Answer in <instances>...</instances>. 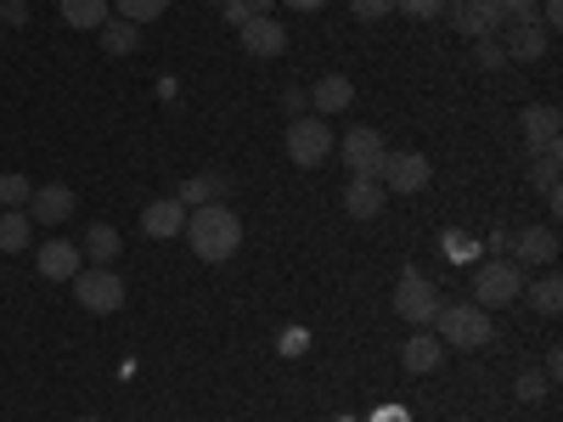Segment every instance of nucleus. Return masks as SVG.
Masks as SVG:
<instances>
[{"label": "nucleus", "mask_w": 563, "mask_h": 422, "mask_svg": "<svg viewBox=\"0 0 563 422\" xmlns=\"http://www.w3.org/2000/svg\"><path fill=\"white\" fill-rule=\"evenodd\" d=\"M186 243L203 265H225L231 254L243 248V220L231 214L225 203H203V209H186Z\"/></svg>", "instance_id": "f257e3e1"}, {"label": "nucleus", "mask_w": 563, "mask_h": 422, "mask_svg": "<svg viewBox=\"0 0 563 422\" xmlns=\"http://www.w3.org/2000/svg\"><path fill=\"white\" fill-rule=\"evenodd\" d=\"M434 321H440V338H445L451 349H485V344L496 338L490 310H479V304H440Z\"/></svg>", "instance_id": "f03ea898"}, {"label": "nucleus", "mask_w": 563, "mask_h": 422, "mask_svg": "<svg viewBox=\"0 0 563 422\" xmlns=\"http://www.w3.org/2000/svg\"><path fill=\"white\" fill-rule=\"evenodd\" d=\"M519 293H525V265H519V259H485V265L474 270V299H479V310L512 304Z\"/></svg>", "instance_id": "7ed1b4c3"}, {"label": "nucleus", "mask_w": 563, "mask_h": 422, "mask_svg": "<svg viewBox=\"0 0 563 422\" xmlns=\"http://www.w3.org/2000/svg\"><path fill=\"white\" fill-rule=\"evenodd\" d=\"M74 293H79V304H85L90 315H113V310L124 304V276H119L113 265H90V270L74 276Z\"/></svg>", "instance_id": "20e7f679"}, {"label": "nucleus", "mask_w": 563, "mask_h": 422, "mask_svg": "<svg viewBox=\"0 0 563 422\" xmlns=\"http://www.w3.org/2000/svg\"><path fill=\"white\" fill-rule=\"evenodd\" d=\"M501 52H507V63H541L547 52H552V34L536 23V12H519V18H507L501 23Z\"/></svg>", "instance_id": "39448f33"}, {"label": "nucleus", "mask_w": 563, "mask_h": 422, "mask_svg": "<svg viewBox=\"0 0 563 422\" xmlns=\"http://www.w3.org/2000/svg\"><path fill=\"white\" fill-rule=\"evenodd\" d=\"M327 153H333V124L327 119H294L288 124V158L299 164V169H316V164H327Z\"/></svg>", "instance_id": "423d86ee"}, {"label": "nucleus", "mask_w": 563, "mask_h": 422, "mask_svg": "<svg viewBox=\"0 0 563 422\" xmlns=\"http://www.w3.org/2000/svg\"><path fill=\"white\" fill-rule=\"evenodd\" d=\"M434 310H440V293L429 288V276H422V270H406V276L395 281V315L411 321V326H429Z\"/></svg>", "instance_id": "0eeeda50"}, {"label": "nucleus", "mask_w": 563, "mask_h": 422, "mask_svg": "<svg viewBox=\"0 0 563 422\" xmlns=\"http://www.w3.org/2000/svg\"><path fill=\"white\" fill-rule=\"evenodd\" d=\"M378 180H384V192H422V186L434 180V169H429V158L422 153H384V164H378Z\"/></svg>", "instance_id": "6e6552de"}, {"label": "nucleus", "mask_w": 563, "mask_h": 422, "mask_svg": "<svg viewBox=\"0 0 563 422\" xmlns=\"http://www.w3.org/2000/svg\"><path fill=\"white\" fill-rule=\"evenodd\" d=\"M451 23L456 34H474V40H496L507 12L496 7V0H451Z\"/></svg>", "instance_id": "1a4fd4ad"}, {"label": "nucleus", "mask_w": 563, "mask_h": 422, "mask_svg": "<svg viewBox=\"0 0 563 422\" xmlns=\"http://www.w3.org/2000/svg\"><path fill=\"white\" fill-rule=\"evenodd\" d=\"M384 153H389V147H384V135H378V130H366V124L344 135V164H350V175H378Z\"/></svg>", "instance_id": "9d476101"}, {"label": "nucleus", "mask_w": 563, "mask_h": 422, "mask_svg": "<svg viewBox=\"0 0 563 422\" xmlns=\"http://www.w3.org/2000/svg\"><path fill=\"white\" fill-rule=\"evenodd\" d=\"M384 203H389V192H384L378 175H350V186H344V214H350V220L384 214Z\"/></svg>", "instance_id": "9b49d317"}, {"label": "nucleus", "mask_w": 563, "mask_h": 422, "mask_svg": "<svg viewBox=\"0 0 563 422\" xmlns=\"http://www.w3.org/2000/svg\"><path fill=\"white\" fill-rule=\"evenodd\" d=\"M79 259H85V254H79L74 243H63V237H52V243L34 248V270H40L45 281H74V276H79Z\"/></svg>", "instance_id": "f8f14e48"}, {"label": "nucleus", "mask_w": 563, "mask_h": 422, "mask_svg": "<svg viewBox=\"0 0 563 422\" xmlns=\"http://www.w3.org/2000/svg\"><path fill=\"white\" fill-rule=\"evenodd\" d=\"M238 34H243L249 57H282V52H288V29H282L276 18H249Z\"/></svg>", "instance_id": "ddd939ff"}, {"label": "nucleus", "mask_w": 563, "mask_h": 422, "mask_svg": "<svg viewBox=\"0 0 563 422\" xmlns=\"http://www.w3.org/2000/svg\"><path fill=\"white\" fill-rule=\"evenodd\" d=\"M512 259L552 265V259H558V231H552V225H525L519 237H512Z\"/></svg>", "instance_id": "4468645a"}, {"label": "nucleus", "mask_w": 563, "mask_h": 422, "mask_svg": "<svg viewBox=\"0 0 563 422\" xmlns=\"http://www.w3.org/2000/svg\"><path fill=\"white\" fill-rule=\"evenodd\" d=\"M74 214V192L68 186H40V192L29 198V220H40V225H63Z\"/></svg>", "instance_id": "2eb2a0df"}, {"label": "nucleus", "mask_w": 563, "mask_h": 422, "mask_svg": "<svg viewBox=\"0 0 563 422\" xmlns=\"http://www.w3.org/2000/svg\"><path fill=\"white\" fill-rule=\"evenodd\" d=\"M316 119H333V113H350V102H355V85L344 79V74H327V79H316Z\"/></svg>", "instance_id": "dca6fc26"}, {"label": "nucleus", "mask_w": 563, "mask_h": 422, "mask_svg": "<svg viewBox=\"0 0 563 422\" xmlns=\"http://www.w3.org/2000/svg\"><path fill=\"white\" fill-rule=\"evenodd\" d=\"M141 231H147V237H180V231H186V209L175 198H158V203L141 209Z\"/></svg>", "instance_id": "f3484780"}, {"label": "nucleus", "mask_w": 563, "mask_h": 422, "mask_svg": "<svg viewBox=\"0 0 563 422\" xmlns=\"http://www.w3.org/2000/svg\"><path fill=\"white\" fill-rule=\"evenodd\" d=\"M220 198H225V175H192V180L175 192L180 209H203V203H220Z\"/></svg>", "instance_id": "a211bd4d"}, {"label": "nucleus", "mask_w": 563, "mask_h": 422, "mask_svg": "<svg viewBox=\"0 0 563 422\" xmlns=\"http://www.w3.org/2000/svg\"><path fill=\"white\" fill-rule=\"evenodd\" d=\"M29 243H34L29 209H7V214H0V254H23Z\"/></svg>", "instance_id": "6ab92c4d"}, {"label": "nucleus", "mask_w": 563, "mask_h": 422, "mask_svg": "<svg viewBox=\"0 0 563 422\" xmlns=\"http://www.w3.org/2000/svg\"><path fill=\"white\" fill-rule=\"evenodd\" d=\"M440 355H445V349H440V338H434V333H417V338H406V344H400V366H406V371H434V366H440Z\"/></svg>", "instance_id": "aec40b11"}, {"label": "nucleus", "mask_w": 563, "mask_h": 422, "mask_svg": "<svg viewBox=\"0 0 563 422\" xmlns=\"http://www.w3.org/2000/svg\"><path fill=\"white\" fill-rule=\"evenodd\" d=\"M519 124H525V147H530V153L547 147V141H558V108H547V102H541V108H525Z\"/></svg>", "instance_id": "412c9836"}, {"label": "nucleus", "mask_w": 563, "mask_h": 422, "mask_svg": "<svg viewBox=\"0 0 563 422\" xmlns=\"http://www.w3.org/2000/svg\"><path fill=\"white\" fill-rule=\"evenodd\" d=\"M79 254H85V259H97V265H113V259L124 254V243H119V231H113V225L97 220V225L85 231V248H79Z\"/></svg>", "instance_id": "4be33fe9"}, {"label": "nucleus", "mask_w": 563, "mask_h": 422, "mask_svg": "<svg viewBox=\"0 0 563 422\" xmlns=\"http://www.w3.org/2000/svg\"><path fill=\"white\" fill-rule=\"evenodd\" d=\"M113 12H108V0H63V23L74 29H102Z\"/></svg>", "instance_id": "5701e85b"}, {"label": "nucleus", "mask_w": 563, "mask_h": 422, "mask_svg": "<svg viewBox=\"0 0 563 422\" xmlns=\"http://www.w3.org/2000/svg\"><path fill=\"white\" fill-rule=\"evenodd\" d=\"M135 45H141L135 23H124V18H108V23H102V52H108V57H130Z\"/></svg>", "instance_id": "b1692460"}, {"label": "nucleus", "mask_w": 563, "mask_h": 422, "mask_svg": "<svg viewBox=\"0 0 563 422\" xmlns=\"http://www.w3.org/2000/svg\"><path fill=\"white\" fill-rule=\"evenodd\" d=\"M530 158H536V164H530V180L541 186V192H547V186H558V164H563V147H558V141H547V147H536Z\"/></svg>", "instance_id": "393cba45"}, {"label": "nucleus", "mask_w": 563, "mask_h": 422, "mask_svg": "<svg viewBox=\"0 0 563 422\" xmlns=\"http://www.w3.org/2000/svg\"><path fill=\"white\" fill-rule=\"evenodd\" d=\"M530 304H536L541 315H558V310H563V281H558V276H541L536 288H530Z\"/></svg>", "instance_id": "a878e982"}, {"label": "nucleus", "mask_w": 563, "mask_h": 422, "mask_svg": "<svg viewBox=\"0 0 563 422\" xmlns=\"http://www.w3.org/2000/svg\"><path fill=\"white\" fill-rule=\"evenodd\" d=\"M164 12H169V0H119V18L135 23V29L153 23V18H164Z\"/></svg>", "instance_id": "bb28decb"}, {"label": "nucleus", "mask_w": 563, "mask_h": 422, "mask_svg": "<svg viewBox=\"0 0 563 422\" xmlns=\"http://www.w3.org/2000/svg\"><path fill=\"white\" fill-rule=\"evenodd\" d=\"M29 198H34L29 175H0V203H7V209H29Z\"/></svg>", "instance_id": "cd10ccee"}, {"label": "nucleus", "mask_w": 563, "mask_h": 422, "mask_svg": "<svg viewBox=\"0 0 563 422\" xmlns=\"http://www.w3.org/2000/svg\"><path fill=\"white\" fill-rule=\"evenodd\" d=\"M474 63H479L485 74L507 68V52H501V40H474Z\"/></svg>", "instance_id": "c85d7f7f"}, {"label": "nucleus", "mask_w": 563, "mask_h": 422, "mask_svg": "<svg viewBox=\"0 0 563 422\" xmlns=\"http://www.w3.org/2000/svg\"><path fill=\"white\" fill-rule=\"evenodd\" d=\"M547 389H552V384H547V371H525V378H519V400H525V406L547 400Z\"/></svg>", "instance_id": "c756f323"}, {"label": "nucleus", "mask_w": 563, "mask_h": 422, "mask_svg": "<svg viewBox=\"0 0 563 422\" xmlns=\"http://www.w3.org/2000/svg\"><path fill=\"white\" fill-rule=\"evenodd\" d=\"M395 7H400L406 18H417V23H429V18L445 12V0H395Z\"/></svg>", "instance_id": "7c9ffc66"}, {"label": "nucleus", "mask_w": 563, "mask_h": 422, "mask_svg": "<svg viewBox=\"0 0 563 422\" xmlns=\"http://www.w3.org/2000/svg\"><path fill=\"white\" fill-rule=\"evenodd\" d=\"M350 12H355L361 23H378V18L395 12V0H350Z\"/></svg>", "instance_id": "2f4dec72"}, {"label": "nucleus", "mask_w": 563, "mask_h": 422, "mask_svg": "<svg viewBox=\"0 0 563 422\" xmlns=\"http://www.w3.org/2000/svg\"><path fill=\"white\" fill-rule=\"evenodd\" d=\"M220 18H225L231 29H243V23L260 18V12H254V0H220Z\"/></svg>", "instance_id": "473e14b6"}, {"label": "nucleus", "mask_w": 563, "mask_h": 422, "mask_svg": "<svg viewBox=\"0 0 563 422\" xmlns=\"http://www.w3.org/2000/svg\"><path fill=\"white\" fill-rule=\"evenodd\" d=\"M310 349V333L305 326H288V333H282V355H305Z\"/></svg>", "instance_id": "72a5a7b5"}, {"label": "nucleus", "mask_w": 563, "mask_h": 422, "mask_svg": "<svg viewBox=\"0 0 563 422\" xmlns=\"http://www.w3.org/2000/svg\"><path fill=\"white\" fill-rule=\"evenodd\" d=\"M541 18H547V23H541V29H547V34H552V29H558V23H563V0H541Z\"/></svg>", "instance_id": "f704fd0d"}, {"label": "nucleus", "mask_w": 563, "mask_h": 422, "mask_svg": "<svg viewBox=\"0 0 563 422\" xmlns=\"http://www.w3.org/2000/svg\"><path fill=\"white\" fill-rule=\"evenodd\" d=\"M445 248H451L456 259H467V254H474V243H467V237H462V231H451V237H445Z\"/></svg>", "instance_id": "c9c22d12"}, {"label": "nucleus", "mask_w": 563, "mask_h": 422, "mask_svg": "<svg viewBox=\"0 0 563 422\" xmlns=\"http://www.w3.org/2000/svg\"><path fill=\"white\" fill-rule=\"evenodd\" d=\"M496 7H501L507 18H519V12H536V0H496Z\"/></svg>", "instance_id": "e433bc0d"}, {"label": "nucleus", "mask_w": 563, "mask_h": 422, "mask_svg": "<svg viewBox=\"0 0 563 422\" xmlns=\"http://www.w3.org/2000/svg\"><path fill=\"white\" fill-rule=\"evenodd\" d=\"M0 18H7V23H23L29 12H23V0H7V7H0Z\"/></svg>", "instance_id": "4c0bfd02"}, {"label": "nucleus", "mask_w": 563, "mask_h": 422, "mask_svg": "<svg viewBox=\"0 0 563 422\" xmlns=\"http://www.w3.org/2000/svg\"><path fill=\"white\" fill-rule=\"evenodd\" d=\"M282 7H294V12H316V7H327V0H282Z\"/></svg>", "instance_id": "58836bf2"}, {"label": "nucleus", "mask_w": 563, "mask_h": 422, "mask_svg": "<svg viewBox=\"0 0 563 422\" xmlns=\"http://www.w3.org/2000/svg\"><path fill=\"white\" fill-rule=\"evenodd\" d=\"M372 422H406V411H400V406H395V411L384 406V411H378V417H372Z\"/></svg>", "instance_id": "ea45409f"}, {"label": "nucleus", "mask_w": 563, "mask_h": 422, "mask_svg": "<svg viewBox=\"0 0 563 422\" xmlns=\"http://www.w3.org/2000/svg\"><path fill=\"white\" fill-rule=\"evenodd\" d=\"M79 422H102V417H79Z\"/></svg>", "instance_id": "a19ab883"}, {"label": "nucleus", "mask_w": 563, "mask_h": 422, "mask_svg": "<svg viewBox=\"0 0 563 422\" xmlns=\"http://www.w3.org/2000/svg\"><path fill=\"white\" fill-rule=\"evenodd\" d=\"M225 422H231V417H225Z\"/></svg>", "instance_id": "79ce46f5"}]
</instances>
